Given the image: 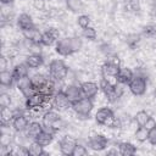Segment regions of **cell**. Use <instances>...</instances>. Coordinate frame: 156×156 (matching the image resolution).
<instances>
[{
    "mask_svg": "<svg viewBox=\"0 0 156 156\" xmlns=\"http://www.w3.org/2000/svg\"><path fill=\"white\" fill-rule=\"evenodd\" d=\"M15 0H0V2L2 4V5H9V4H12Z\"/></svg>",
    "mask_w": 156,
    "mask_h": 156,
    "instance_id": "bcb514c9",
    "label": "cell"
},
{
    "mask_svg": "<svg viewBox=\"0 0 156 156\" xmlns=\"http://www.w3.org/2000/svg\"><path fill=\"white\" fill-rule=\"evenodd\" d=\"M30 79H32V83H33L34 88H35L37 91H38L43 85H45V84L48 83V80H49L50 78H46V77H45L44 74H41V73H35L34 76L30 77Z\"/></svg>",
    "mask_w": 156,
    "mask_h": 156,
    "instance_id": "f1b7e54d",
    "label": "cell"
},
{
    "mask_svg": "<svg viewBox=\"0 0 156 156\" xmlns=\"http://www.w3.org/2000/svg\"><path fill=\"white\" fill-rule=\"evenodd\" d=\"M34 140L45 147V146H48L49 144L52 143V140H54V133H52V132H49V130H46V129H44Z\"/></svg>",
    "mask_w": 156,
    "mask_h": 156,
    "instance_id": "cb8c5ba5",
    "label": "cell"
},
{
    "mask_svg": "<svg viewBox=\"0 0 156 156\" xmlns=\"http://www.w3.org/2000/svg\"><path fill=\"white\" fill-rule=\"evenodd\" d=\"M33 6L35 10L43 11L45 9V0H33Z\"/></svg>",
    "mask_w": 156,
    "mask_h": 156,
    "instance_id": "b9f144b4",
    "label": "cell"
},
{
    "mask_svg": "<svg viewBox=\"0 0 156 156\" xmlns=\"http://www.w3.org/2000/svg\"><path fill=\"white\" fill-rule=\"evenodd\" d=\"M77 23H78V26H79L82 29H84V28L89 27V24H90V18H89L88 15H79V16H78V20H77Z\"/></svg>",
    "mask_w": 156,
    "mask_h": 156,
    "instance_id": "d590c367",
    "label": "cell"
},
{
    "mask_svg": "<svg viewBox=\"0 0 156 156\" xmlns=\"http://www.w3.org/2000/svg\"><path fill=\"white\" fill-rule=\"evenodd\" d=\"M129 7L132 11L134 12H139L140 11V0H128Z\"/></svg>",
    "mask_w": 156,
    "mask_h": 156,
    "instance_id": "60d3db41",
    "label": "cell"
},
{
    "mask_svg": "<svg viewBox=\"0 0 156 156\" xmlns=\"http://www.w3.org/2000/svg\"><path fill=\"white\" fill-rule=\"evenodd\" d=\"M6 67H7L6 57H5V56H1V58H0V69H1V71H5Z\"/></svg>",
    "mask_w": 156,
    "mask_h": 156,
    "instance_id": "7bdbcfd3",
    "label": "cell"
},
{
    "mask_svg": "<svg viewBox=\"0 0 156 156\" xmlns=\"http://www.w3.org/2000/svg\"><path fill=\"white\" fill-rule=\"evenodd\" d=\"M107 145L108 139L101 134H95L88 139V146L94 151H102L107 147Z\"/></svg>",
    "mask_w": 156,
    "mask_h": 156,
    "instance_id": "30bf717a",
    "label": "cell"
},
{
    "mask_svg": "<svg viewBox=\"0 0 156 156\" xmlns=\"http://www.w3.org/2000/svg\"><path fill=\"white\" fill-rule=\"evenodd\" d=\"M43 130H44L43 123H39V122L33 121V122H29V124H28V127H27V129L24 132H26V136L27 138H30V139L34 140Z\"/></svg>",
    "mask_w": 156,
    "mask_h": 156,
    "instance_id": "e0dca14e",
    "label": "cell"
},
{
    "mask_svg": "<svg viewBox=\"0 0 156 156\" xmlns=\"http://www.w3.org/2000/svg\"><path fill=\"white\" fill-rule=\"evenodd\" d=\"M17 26L20 27V29L23 32V30H28V29H32L34 28V23H33V20L30 17V15L23 12L21 13L18 17H17Z\"/></svg>",
    "mask_w": 156,
    "mask_h": 156,
    "instance_id": "ac0fdd59",
    "label": "cell"
},
{
    "mask_svg": "<svg viewBox=\"0 0 156 156\" xmlns=\"http://www.w3.org/2000/svg\"><path fill=\"white\" fill-rule=\"evenodd\" d=\"M121 69V65H117L110 60H107L102 66H101V74L102 77L105 78H108V77H112V78H116V76L118 74Z\"/></svg>",
    "mask_w": 156,
    "mask_h": 156,
    "instance_id": "7c38bea8",
    "label": "cell"
},
{
    "mask_svg": "<svg viewBox=\"0 0 156 156\" xmlns=\"http://www.w3.org/2000/svg\"><path fill=\"white\" fill-rule=\"evenodd\" d=\"M83 46V41L80 37H71L62 38L56 41L55 51L61 56H68L74 52H78Z\"/></svg>",
    "mask_w": 156,
    "mask_h": 156,
    "instance_id": "6da1fadb",
    "label": "cell"
},
{
    "mask_svg": "<svg viewBox=\"0 0 156 156\" xmlns=\"http://www.w3.org/2000/svg\"><path fill=\"white\" fill-rule=\"evenodd\" d=\"M156 34V26L152 24H147L143 28V35L145 37H154Z\"/></svg>",
    "mask_w": 156,
    "mask_h": 156,
    "instance_id": "f35d334b",
    "label": "cell"
},
{
    "mask_svg": "<svg viewBox=\"0 0 156 156\" xmlns=\"http://www.w3.org/2000/svg\"><path fill=\"white\" fill-rule=\"evenodd\" d=\"M51 106H52V108L55 111H58V112L66 111L68 108H72V104L68 100V98L66 96L63 90H57L56 91V94L52 96Z\"/></svg>",
    "mask_w": 156,
    "mask_h": 156,
    "instance_id": "52a82bcc",
    "label": "cell"
},
{
    "mask_svg": "<svg viewBox=\"0 0 156 156\" xmlns=\"http://www.w3.org/2000/svg\"><path fill=\"white\" fill-rule=\"evenodd\" d=\"M49 74H50V78L54 79L55 82L63 80L68 74V67L62 60H58V58L52 60L49 65Z\"/></svg>",
    "mask_w": 156,
    "mask_h": 156,
    "instance_id": "277c9868",
    "label": "cell"
},
{
    "mask_svg": "<svg viewBox=\"0 0 156 156\" xmlns=\"http://www.w3.org/2000/svg\"><path fill=\"white\" fill-rule=\"evenodd\" d=\"M82 35H83L84 38L89 39V40H95V39H96L98 33H96V30H95V28H94V27H90V26H89V27H87V28H84V29H83Z\"/></svg>",
    "mask_w": 156,
    "mask_h": 156,
    "instance_id": "836d02e7",
    "label": "cell"
},
{
    "mask_svg": "<svg viewBox=\"0 0 156 156\" xmlns=\"http://www.w3.org/2000/svg\"><path fill=\"white\" fill-rule=\"evenodd\" d=\"M76 141L68 136H65L63 139L60 140L58 143V146H60V151L62 155L65 156H72V152L74 150V146H76Z\"/></svg>",
    "mask_w": 156,
    "mask_h": 156,
    "instance_id": "9a60e30c",
    "label": "cell"
},
{
    "mask_svg": "<svg viewBox=\"0 0 156 156\" xmlns=\"http://www.w3.org/2000/svg\"><path fill=\"white\" fill-rule=\"evenodd\" d=\"M12 100L11 96L7 93H1L0 94V107H10Z\"/></svg>",
    "mask_w": 156,
    "mask_h": 156,
    "instance_id": "74e56055",
    "label": "cell"
},
{
    "mask_svg": "<svg viewBox=\"0 0 156 156\" xmlns=\"http://www.w3.org/2000/svg\"><path fill=\"white\" fill-rule=\"evenodd\" d=\"M93 107H94L93 99L84 98V96H82L79 100L72 102V110L77 113V116L79 118H89L90 112L93 111Z\"/></svg>",
    "mask_w": 156,
    "mask_h": 156,
    "instance_id": "5b68a950",
    "label": "cell"
},
{
    "mask_svg": "<svg viewBox=\"0 0 156 156\" xmlns=\"http://www.w3.org/2000/svg\"><path fill=\"white\" fill-rule=\"evenodd\" d=\"M0 118H1L2 127H5L7 123L12 122V119L15 118L13 110H10V107H1V110H0Z\"/></svg>",
    "mask_w": 156,
    "mask_h": 156,
    "instance_id": "4316f807",
    "label": "cell"
},
{
    "mask_svg": "<svg viewBox=\"0 0 156 156\" xmlns=\"http://www.w3.org/2000/svg\"><path fill=\"white\" fill-rule=\"evenodd\" d=\"M140 40H141V35H140V34L132 33V34H128V35H127L126 43H127V45H128V46H129L132 50H134V49H135V48L139 45Z\"/></svg>",
    "mask_w": 156,
    "mask_h": 156,
    "instance_id": "f546056e",
    "label": "cell"
},
{
    "mask_svg": "<svg viewBox=\"0 0 156 156\" xmlns=\"http://www.w3.org/2000/svg\"><path fill=\"white\" fill-rule=\"evenodd\" d=\"M28 152L30 156H41V155H46V152L44 151V146L40 145L39 143H37L35 140H33L29 146H28Z\"/></svg>",
    "mask_w": 156,
    "mask_h": 156,
    "instance_id": "83f0119b",
    "label": "cell"
},
{
    "mask_svg": "<svg viewBox=\"0 0 156 156\" xmlns=\"http://www.w3.org/2000/svg\"><path fill=\"white\" fill-rule=\"evenodd\" d=\"M134 77V73L130 68H121L118 74L116 76V82L121 83V84H128L130 82V79Z\"/></svg>",
    "mask_w": 156,
    "mask_h": 156,
    "instance_id": "603a6c76",
    "label": "cell"
},
{
    "mask_svg": "<svg viewBox=\"0 0 156 156\" xmlns=\"http://www.w3.org/2000/svg\"><path fill=\"white\" fill-rule=\"evenodd\" d=\"M155 126H156V122H155V119H154L152 117H150V118H149V121L146 122V124H145L144 127H145L146 129H150V128H152V127H155Z\"/></svg>",
    "mask_w": 156,
    "mask_h": 156,
    "instance_id": "ee69618b",
    "label": "cell"
},
{
    "mask_svg": "<svg viewBox=\"0 0 156 156\" xmlns=\"http://www.w3.org/2000/svg\"><path fill=\"white\" fill-rule=\"evenodd\" d=\"M128 89L130 90V93L135 96H141L145 94L146 88H147V79L144 76H139V74H134V77L130 79V82L127 84Z\"/></svg>",
    "mask_w": 156,
    "mask_h": 156,
    "instance_id": "8992f818",
    "label": "cell"
},
{
    "mask_svg": "<svg viewBox=\"0 0 156 156\" xmlns=\"http://www.w3.org/2000/svg\"><path fill=\"white\" fill-rule=\"evenodd\" d=\"M48 101H49V99L45 95L37 91L33 95H30L29 98H26L24 106L27 110H37V108H41Z\"/></svg>",
    "mask_w": 156,
    "mask_h": 156,
    "instance_id": "9c48e42d",
    "label": "cell"
},
{
    "mask_svg": "<svg viewBox=\"0 0 156 156\" xmlns=\"http://www.w3.org/2000/svg\"><path fill=\"white\" fill-rule=\"evenodd\" d=\"M16 83H17L18 90L22 93V95L24 98H29L30 95H33L34 93H37V89L34 88V85L32 83V79L29 77H24V78L17 80Z\"/></svg>",
    "mask_w": 156,
    "mask_h": 156,
    "instance_id": "8fae6325",
    "label": "cell"
},
{
    "mask_svg": "<svg viewBox=\"0 0 156 156\" xmlns=\"http://www.w3.org/2000/svg\"><path fill=\"white\" fill-rule=\"evenodd\" d=\"M95 121L100 126H106L110 128H118L119 121L115 117L113 111L110 107H101L95 113Z\"/></svg>",
    "mask_w": 156,
    "mask_h": 156,
    "instance_id": "7a4b0ae2",
    "label": "cell"
},
{
    "mask_svg": "<svg viewBox=\"0 0 156 156\" xmlns=\"http://www.w3.org/2000/svg\"><path fill=\"white\" fill-rule=\"evenodd\" d=\"M41 123L44 126V129H46L49 132H52L54 134L56 132H58L63 126V122H62L60 115L56 111H46L43 116V122Z\"/></svg>",
    "mask_w": 156,
    "mask_h": 156,
    "instance_id": "3957f363",
    "label": "cell"
},
{
    "mask_svg": "<svg viewBox=\"0 0 156 156\" xmlns=\"http://www.w3.org/2000/svg\"><path fill=\"white\" fill-rule=\"evenodd\" d=\"M15 78H13V74L12 72L5 69V71H1L0 72V84L5 88H11L12 84L15 83Z\"/></svg>",
    "mask_w": 156,
    "mask_h": 156,
    "instance_id": "484cf974",
    "label": "cell"
},
{
    "mask_svg": "<svg viewBox=\"0 0 156 156\" xmlns=\"http://www.w3.org/2000/svg\"><path fill=\"white\" fill-rule=\"evenodd\" d=\"M100 51H101L105 56H107V58H108V57H112V56H115V55H116L115 50H113V49H112V46H111V45H108V44H102V45L100 46Z\"/></svg>",
    "mask_w": 156,
    "mask_h": 156,
    "instance_id": "8d00e7d4",
    "label": "cell"
},
{
    "mask_svg": "<svg viewBox=\"0 0 156 156\" xmlns=\"http://www.w3.org/2000/svg\"><path fill=\"white\" fill-rule=\"evenodd\" d=\"M28 124H29V121H28V118H27L24 115H21V116L15 117V118L12 119V122H11L12 128H13L17 133H22V132H24V130L27 129Z\"/></svg>",
    "mask_w": 156,
    "mask_h": 156,
    "instance_id": "d6986e66",
    "label": "cell"
},
{
    "mask_svg": "<svg viewBox=\"0 0 156 156\" xmlns=\"http://www.w3.org/2000/svg\"><path fill=\"white\" fill-rule=\"evenodd\" d=\"M22 33H23L24 38L27 40H29L32 44H34V45L41 44V34L43 33H40L35 27L32 28V29H28V30H23Z\"/></svg>",
    "mask_w": 156,
    "mask_h": 156,
    "instance_id": "ffe728a7",
    "label": "cell"
},
{
    "mask_svg": "<svg viewBox=\"0 0 156 156\" xmlns=\"http://www.w3.org/2000/svg\"><path fill=\"white\" fill-rule=\"evenodd\" d=\"M151 13H152L154 17H156V0H154V2H152V11H151Z\"/></svg>",
    "mask_w": 156,
    "mask_h": 156,
    "instance_id": "f6af8a7d",
    "label": "cell"
},
{
    "mask_svg": "<svg viewBox=\"0 0 156 156\" xmlns=\"http://www.w3.org/2000/svg\"><path fill=\"white\" fill-rule=\"evenodd\" d=\"M100 87L95 83V82H83L80 84V90H82V95L84 98H89V99H94L98 93H99Z\"/></svg>",
    "mask_w": 156,
    "mask_h": 156,
    "instance_id": "4fadbf2b",
    "label": "cell"
},
{
    "mask_svg": "<svg viewBox=\"0 0 156 156\" xmlns=\"http://www.w3.org/2000/svg\"><path fill=\"white\" fill-rule=\"evenodd\" d=\"M147 130H149V129H146L145 127H138V129H136L135 133H134L135 139H136L139 143L146 141V140H147Z\"/></svg>",
    "mask_w": 156,
    "mask_h": 156,
    "instance_id": "d6a6232c",
    "label": "cell"
},
{
    "mask_svg": "<svg viewBox=\"0 0 156 156\" xmlns=\"http://www.w3.org/2000/svg\"><path fill=\"white\" fill-rule=\"evenodd\" d=\"M60 38V32L56 28H49L41 34V45L50 46L55 41H57Z\"/></svg>",
    "mask_w": 156,
    "mask_h": 156,
    "instance_id": "5bb4252c",
    "label": "cell"
},
{
    "mask_svg": "<svg viewBox=\"0 0 156 156\" xmlns=\"http://www.w3.org/2000/svg\"><path fill=\"white\" fill-rule=\"evenodd\" d=\"M85 155H88V149L82 144H76L72 156H85Z\"/></svg>",
    "mask_w": 156,
    "mask_h": 156,
    "instance_id": "e575fe53",
    "label": "cell"
},
{
    "mask_svg": "<svg viewBox=\"0 0 156 156\" xmlns=\"http://www.w3.org/2000/svg\"><path fill=\"white\" fill-rule=\"evenodd\" d=\"M66 4H67L68 10H71L72 12H82L84 9L82 0H67Z\"/></svg>",
    "mask_w": 156,
    "mask_h": 156,
    "instance_id": "1f68e13d",
    "label": "cell"
},
{
    "mask_svg": "<svg viewBox=\"0 0 156 156\" xmlns=\"http://www.w3.org/2000/svg\"><path fill=\"white\" fill-rule=\"evenodd\" d=\"M154 96H155V99H156V88H155V90H154Z\"/></svg>",
    "mask_w": 156,
    "mask_h": 156,
    "instance_id": "7dc6e473",
    "label": "cell"
},
{
    "mask_svg": "<svg viewBox=\"0 0 156 156\" xmlns=\"http://www.w3.org/2000/svg\"><path fill=\"white\" fill-rule=\"evenodd\" d=\"M149 118H150V115L146 111H144V110L138 111L135 117H134V119H135V122H136V124L139 127H144L146 124V122L149 121Z\"/></svg>",
    "mask_w": 156,
    "mask_h": 156,
    "instance_id": "4dcf8cb0",
    "label": "cell"
},
{
    "mask_svg": "<svg viewBox=\"0 0 156 156\" xmlns=\"http://www.w3.org/2000/svg\"><path fill=\"white\" fill-rule=\"evenodd\" d=\"M11 72H12V74H13L15 80L17 82V80H20V79H22V78H24V77H28L29 67L27 66L26 62L18 63V65H16V66L13 67V69H12Z\"/></svg>",
    "mask_w": 156,
    "mask_h": 156,
    "instance_id": "44dd1931",
    "label": "cell"
},
{
    "mask_svg": "<svg viewBox=\"0 0 156 156\" xmlns=\"http://www.w3.org/2000/svg\"><path fill=\"white\" fill-rule=\"evenodd\" d=\"M24 62L29 68H39L44 63V57L40 54H30L26 57Z\"/></svg>",
    "mask_w": 156,
    "mask_h": 156,
    "instance_id": "7402d4cb",
    "label": "cell"
},
{
    "mask_svg": "<svg viewBox=\"0 0 156 156\" xmlns=\"http://www.w3.org/2000/svg\"><path fill=\"white\" fill-rule=\"evenodd\" d=\"M147 141L151 145H156V126L147 130Z\"/></svg>",
    "mask_w": 156,
    "mask_h": 156,
    "instance_id": "ab89813d",
    "label": "cell"
},
{
    "mask_svg": "<svg viewBox=\"0 0 156 156\" xmlns=\"http://www.w3.org/2000/svg\"><path fill=\"white\" fill-rule=\"evenodd\" d=\"M118 151L123 156H132L136 152V146H134L129 141H122L118 144Z\"/></svg>",
    "mask_w": 156,
    "mask_h": 156,
    "instance_id": "d4e9b609",
    "label": "cell"
},
{
    "mask_svg": "<svg viewBox=\"0 0 156 156\" xmlns=\"http://www.w3.org/2000/svg\"><path fill=\"white\" fill-rule=\"evenodd\" d=\"M99 87L100 89L102 90V93L105 94V96L107 98V100L110 102H115L119 99V95L116 90V84H112L107 78L102 77L100 79V83H99Z\"/></svg>",
    "mask_w": 156,
    "mask_h": 156,
    "instance_id": "ba28073f",
    "label": "cell"
},
{
    "mask_svg": "<svg viewBox=\"0 0 156 156\" xmlns=\"http://www.w3.org/2000/svg\"><path fill=\"white\" fill-rule=\"evenodd\" d=\"M65 94H66V96L68 98V100L71 101V104L72 102H74V101H77V100H79L83 95H82V90H80V85H76V84H69V85H67L66 88H65Z\"/></svg>",
    "mask_w": 156,
    "mask_h": 156,
    "instance_id": "2e32d148",
    "label": "cell"
}]
</instances>
